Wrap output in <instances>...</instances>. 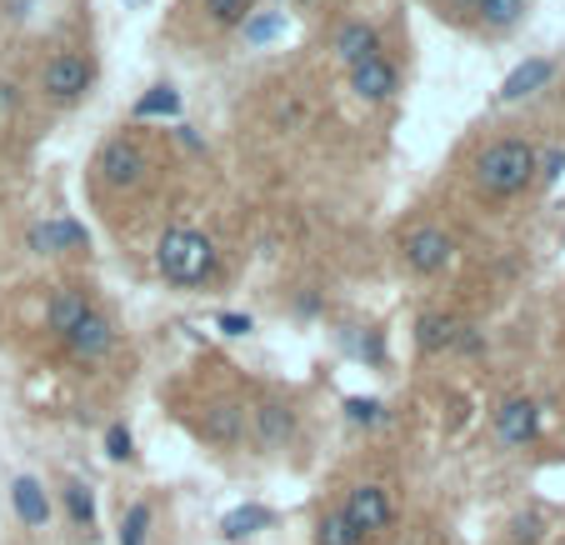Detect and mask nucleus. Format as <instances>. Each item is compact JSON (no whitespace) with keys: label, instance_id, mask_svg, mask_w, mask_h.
Returning a JSON list of instances; mask_svg holds the SVG:
<instances>
[{"label":"nucleus","instance_id":"1","mask_svg":"<svg viewBox=\"0 0 565 545\" xmlns=\"http://www.w3.org/2000/svg\"><path fill=\"white\" fill-rule=\"evenodd\" d=\"M456 171L480 205H511L531 185H541V146L521 130H495L460 150Z\"/></svg>","mask_w":565,"mask_h":545},{"label":"nucleus","instance_id":"2","mask_svg":"<svg viewBox=\"0 0 565 545\" xmlns=\"http://www.w3.org/2000/svg\"><path fill=\"white\" fill-rule=\"evenodd\" d=\"M160 146L146 126H116L90 156V195L106 215H120V205L146 201L160 185Z\"/></svg>","mask_w":565,"mask_h":545},{"label":"nucleus","instance_id":"3","mask_svg":"<svg viewBox=\"0 0 565 545\" xmlns=\"http://www.w3.org/2000/svg\"><path fill=\"white\" fill-rule=\"evenodd\" d=\"M25 81H31L35 106L55 110V116L86 106L90 90H96V81H100L96 41H90L86 31H55L51 41L41 45V55H35V65H31Z\"/></svg>","mask_w":565,"mask_h":545},{"label":"nucleus","instance_id":"4","mask_svg":"<svg viewBox=\"0 0 565 545\" xmlns=\"http://www.w3.org/2000/svg\"><path fill=\"white\" fill-rule=\"evenodd\" d=\"M156 276L175 290H205L221 280V250L195 225H166L156 236Z\"/></svg>","mask_w":565,"mask_h":545},{"label":"nucleus","instance_id":"5","mask_svg":"<svg viewBox=\"0 0 565 545\" xmlns=\"http://www.w3.org/2000/svg\"><path fill=\"white\" fill-rule=\"evenodd\" d=\"M395 260L411 280H440L456 270L460 260V236L456 225H446L440 215H411L395 231Z\"/></svg>","mask_w":565,"mask_h":545},{"label":"nucleus","instance_id":"6","mask_svg":"<svg viewBox=\"0 0 565 545\" xmlns=\"http://www.w3.org/2000/svg\"><path fill=\"white\" fill-rule=\"evenodd\" d=\"M185 426L191 436L201 440L205 450L215 456H235V450H246L250 440V396L246 391H235V385H215L185 410Z\"/></svg>","mask_w":565,"mask_h":545},{"label":"nucleus","instance_id":"7","mask_svg":"<svg viewBox=\"0 0 565 545\" xmlns=\"http://www.w3.org/2000/svg\"><path fill=\"white\" fill-rule=\"evenodd\" d=\"M420 355L430 361H446V355H480L486 351V331L476 321H466L460 310H446V306H426L416 316V331H411Z\"/></svg>","mask_w":565,"mask_h":545},{"label":"nucleus","instance_id":"8","mask_svg":"<svg viewBox=\"0 0 565 545\" xmlns=\"http://www.w3.org/2000/svg\"><path fill=\"white\" fill-rule=\"evenodd\" d=\"M296 440H300V406H296V396L276 391V385L256 391V400H250V440H246V446H256L260 456H286Z\"/></svg>","mask_w":565,"mask_h":545},{"label":"nucleus","instance_id":"9","mask_svg":"<svg viewBox=\"0 0 565 545\" xmlns=\"http://www.w3.org/2000/svg\"><path fill=\"white\" fill-rule=\"evenodd\" d=\"M335 505L345 511V521L355 525V535H361L365 545L381 541V535H391L395 531V515H401V511H395L391 485H385V481H365V475L345 485Z\"/></svg>","mask_w":565,"mask_h":545},{"label":"nucleus","instance_id":"10","mask_svg":"<svg viewBox=\"0 0 565 545\" xmlns=\"http://www.w3.org/2000/svg\"><path fill=\"white\" fill-rule=\"evenodd\" d=\"M345 86H351V96L361 100V106H391L395 96H401V86H406V65H401V51H395L391 41L381 45L375 55H365L361 65H351L345 71Z\"/></svg>","mask_w":565,"mask_h":545},{"label":"nucleus","instance_id":"11","mask_svg":"<svg viewBox=\"0 0 565 545\" xmlns=\"http://www.w3.org/2000/svg\"><path fill=\"white\" fill-rule=\"evenodd\" d=\"M100 306V296H96V286L90 280H75V276H65V280H55L51 290H45V316H41V331L51 335L55 345L65 341V335L75 331V325L86 321L90 310Z\"/></svg>","mask_w":565,"mask_h":545},{"label":"nucleus","instance_id":"12","mask_svg":"<svg viewBox=\"0 0 565 545\" xmlns=\"http://www.w3.org/2000/svg\"><path fill=\"white\" fill-rule=\"evenodd\" d=\"M541 426H545V410L535 396H501L491 410V436L501 450H531L541 440Z\"/></svg>","mask_w":565,"mask_h":545},{"label":"nucleus","instance_id":"13","mask_svg":"<svg viewBox=\"0 0 565 545\" xmlns=\"http://www.w3.org/2000/svg\"><path fill=\"white\" fill-rule=\"evenodd\" d=\"M116 341H120V331H116V316L106 310V300H100L96 310H90L86 321L75 325L71 335L61 341V351H65V361L71 365H81V371H90V365H106L110 361V351H116Z\"/></svg>","mask_w":565,"mask_h":545},{"label":"nucleus","instance_id":"14","mask_svg":"<svg viewBox=\"0 0 565 545\" xmlns=\"http://www.w3.org/2000/svg\"><path fill=\"white\" fill-rule=\"evenodd\" d=\"M25 250L41 260H81L90 250V236L71 215H45V221H35L25 231Z\"/></svg>","mask_w":565,"mask_h":545},{"label":"nucleus","instance_id":"15","mask_svg":"<svg viewBox=\"0 0 565 545\" xmlns=\"http://www.w3.org/2000/svg\"><path fill=\"white\" fill-rule=\"evenodd\" d=\"M385 41H391V35H385V25L375 21V15H345V21L331 31V61L341 65V71H351V65H361L365 55L381 51Z\"/></svg>","mask_w":565,"mask_h":545},{"label":"nucleus","instance_id":"16","mask_svg":"<svg viewBox=\"0 0 565 545\" xmlns=\"http://www.w3.org/2000/svg\"><path fill=\"white\" fill-rule=\"evenodd\" d=\"M525 21H531V0H476L470 35H480V41H505V35H515Z\"/></svg>","mask_w":565,"mask_h":545},{"label":"nucleus","instance_id":"17","mask_svg":"<svg viewBox=\"0 0 565 545\" xmlns=\"http://www.w3.org/2000/svg\"><path fill=\"white\" fill-rule=\"evenodd\" d=\"M555 75H561V61H555V55H531V61H521L501 81V96H495V100H501V106H521V100L541 96Z\"/></svg>","mask_w":565,"mask_h":545},{"label":"nucleus","instance_id":"18","mask_svg":"<svg viewBox=\"0 0 565 545\" xmlns=\"http://www.w3.org/2000/svg\"><path fill=\"white\" fill-rule=\"evenodd\" d=\"M31 81H25L21 71H11V65H0V136H15V130H25V120H31Z\"/></svg>","mask_w":565,"mask_h":545},{"label":"nucleus","instance_id":"19","mask_svg":"<svg viewBox=\"0 0 565 545\" xmlns=\"http://www.w3.org/2000/svg\"><path fill=\"white\" fill-rule=\"evenodd\" d=\"M191 11L211 35H235L246 31V21L260 11V0H191Z\"/></svg>","mask_w":565,"mask_h":545},{"label":"nucleus","instance_id":"20","mask_svg":"<svg viewBox=\"0 0 565 545\" xmlns=\"http://www.w3.org/2000/svg\"><path fill=\"white\" fill-rule=\"evenodd\" d=\"M61 505H65V525H71L81 541L96 535V491H90L81 475H65L61 481Z\"/></svg>","mask_w":565,"mask_h":545},{"label":"nucleus","instance_id":"21","mask_svg":"<svg viewBox=\"0 0 565 545\" xmlns=\"http://www.w3.org/2000/svg\"><path fill=\"white\" fill-rule=\"evenodd\" d=\"M11 505H15L25 531H45V521H51V495H45V481H35V475H15Z\"/></svg>","mask_w":565,"mask_h":545},{"label":"nucleus","instance_id":"22","mask_svg":"<svg viewBox=\"0 0 565 545\" xmlns=\"http://www.w3.org/2000/svg\"><path fill=\"white\" fill-rule=\"evenodd\" d=\"M150 535H156V505H150L146 495H136V501L120 505L116 541L120 545H150Z\"/></svg>","mask_w":565,"mask_h":545},{"label":"nucleus","instance_id":"23","mask_svg":"<svg viewBox=\"0 0 565 545\" xmlns=\"http://www.w3.org/2000/svg\"><path fill=\"white\" fill-rule=\"evenodd\" d=\"M316 545H365L361 535H355V525L345 521L341 505H326V511L316 515V535H310Z\"/></svg>","mask_w":565,"mask_h":545},{"label":"nucleus","instance_id":"24","mask_svg":"<svg viewBox=\"0 0 565 545\" xmlns=\"http://www.w3.org/2000/svg\"><path fill=\"white\" fill-rule=\"evenodd\" d=\"M505 541H511V545H541L545 541V515L541 511L511 515V525H505Z\"/></svg>","mask_w":565,"mask_h":545},{"label":"nucleus","instance_id":"25","mask_svg":"<svg viewBox=\"0 0 565 545\" xmlns=\"http://www.w3.org/2000/svg\"><path fill=\"white\" fill-rule=\"evenodd\" d=\"M430 11L440 15L446 25H456V31H470V15H476V0H426Z\"/></svg>","mask_w":565,"mask_h":545},{"label":"nucleus","instance_id":"26","mask_svg":"<svg viewBox=\"0 0 565 545\" xmlns=\"http://www.w3.org/2000/svg\"><path fill=\"white\" fill-rule=\"evenodd\" d=\"M106 456L110 460H130V456H136V436H130V426H120V420H116V426L106 430Z\"/></svg>","mask_w":565,"mask_h":545},{"label":"nucleus","instance_id":"27","mask_svg":"<svg viewBox=\"0 0 565 545\" xmlns=\"http://www.w3.org/2000/svg\"><path fill=\"white\" fill-rule=\"evenodd\" d=\"M256 525H270V511H235V515H225V535H250Z\"/></svg>","mask_w":565,"mask_h":545},{"label":"nucleus","instance_id":"28","mask_svg":"<svg viewBox=\"0 0 565 545\" xmlns=\"http://www.w3.org/2000/svg\"><path fill=\"white\" fill-rule=\"evenodd\" d=\"M345 416H351V426H381L385 406L381 400H345Z\"/></svg>","mask_w":565,"mask_h":545},{"label":"nucleus","instance_id":"29","mask_svg":"<svg viewBox=\"0 0 565 545\" xmlns=\"http://www.w3.org/2000/svg\"><path fill=\"white\" fill-rule=\"evenodd\" d=\"M221 331L225 335H250V316H221Z\"/></svg>","mask_w":565,"mask_h":545},{"label":"nucleus","instance_id":"30","mask_svg":"<svg viewBox=\"0 0 565 545\" xmlns=\"http://www.w3.org/2000/svg\"><path fill=\"white\" fill-rule=\"evenodd\" d=\"M561 545H565V541H561Z\"/></svg>","mask_w":565,"mask_h":545}]
</instances>
